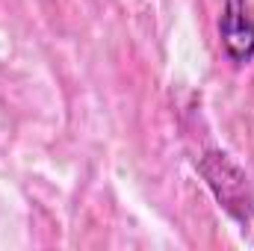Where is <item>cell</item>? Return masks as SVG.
Segmentation results:
<instances>
[{"label":"cell","instance_id":"6da1fadb","mask_svg":"<svg viewBox=\"0 0 254 251\" xmlns=\"http://www.w3.org/2000/svg\"><path fill=\"white\" fill-rule=\"evenodd\" d=\"M198 172L207 181L210 192L216 195L219 207L246 228L254 219V192L246 172L225 151H207L198 160Z\"/></svg>","mask_w":254,"mask_h":251},{"label":"cell","instance_id":"7a4b0ae2","mask_svg":"<svg viewBox=\"0 0 254 251\" xmlns=\"http://www.w3.org/2000/svg\"><path fill=\"white\" fill-rule=\"evenodd\" d=\"M219 39H222L225 57L237 68L254 60V18L249 0H225L222 18H219Z\"/></svg>","mask_w":254,"mask_h":251}]
</instances>
